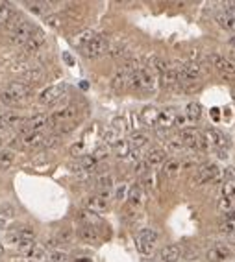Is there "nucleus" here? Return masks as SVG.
<instances>
[{
  "label": "nucleus",
  "instance_id": "f257e3e1",
  "mask_svg": "<svg viewBox=\"0 0 235 262\" xmlns=\"http://www.w3.org/2000/svg\"><path fill=\"white\" fill-rule=\"evenodd\" d=\"M158 85H159L158 76L154 74L149 67H141L126 81V89H132V91H139V92H154L158 89Z\"/></svg>",
  "mask_w": 235,
  "mask_h": 262
},
{
  "label": "nucleus",
  "instance_id": "f03ea898",
  "mask_svg": "<svg viewBox=\"0 0 235 262\" xmlns=\"http://www.w3.org/2000/svg\"><path fill=\"white\" fill-rule=\"evenodd\" d=\"M30 92L32 85H26L24 81H13V83H10L4 91L0 92V102L6 104V106H13V104L26 100L30 96Z\"/></svg>",
  "mask_w": 235,
  "mask_h": 262
},
{
  "label": "nucleus",
  "instance_id": "7ed1b4c3",
  "mask_svg": "<svg viewBox=\"0 0 235 262\" xmlns=\"http://www.w3.org/2000/svg\"><path fill=\"white\" fill-rule=\"evenodd\" d=\"M135 247L141 255H152L158 247V233L154 229H141L135 233Z\"/></svg>",
  "mask_w": 235,
  "mask_h": 262
},
{
  "label": "nucleus",
  "instance_id": "20e7f679",
  "mask_svg": "<svg viewBox=\"0 0 235 262\" xmlns=\"http://www.w3.org/2000/svg\"><path fill=\"white\" fill-rule=\"evenodd\" d=\"M109 194H95V196H89L83 203L85 207V211L93 212V214H102V212L109 211V207H111V202H109Z\"/></svg>",
  "mask_w": 235,
  "mask_h": 262
},
{
  "label": "nucleus",
  "instance_id": "39448f33",
  "mask_svg": "<svg viewBox=\"0 0 235 262\" xmlns=\"http://www.w3.org/2000/svg\"><path fill=\"white\" fill-rule=\"evenodd\" d=\"M107 46H109V43H107L106 37L102 36H97L95 39L89 43V45L85 46V48H82V56L83 57H89V59H95V57H100L104 56L107 52Z\"/></svg>",
  "mask_w": 235,
  "mask_h": 262
},
{
  "label": "nucleus",
  "instance_id": "423d86ee",
  "mask_svg": "<svg viewBox=\"0 0 235 262\" xmlns=\"http://www.w3.org/2000/svg\"><path fill=\"white\" fill-rule=\"evenodd\" d=\"M34 31H36V28H34V24L32 22H28V20H22L21 26L17 28V30L11 31V45L15 46H24L26 43H28V39H30L32 36H34Z\"/></svg>",
  "mask_w": 235,
  "mask_h": 262
},
{
  "label": "nucleus",
  "instance_id": "0eeeda50",
  "mask_svg": "<svg viewBox=\"0 0 235 262\" xmlns=\"http://www.w3.org/2000/svg\"><path fill=\"white\" fill-rule=\"evenodd\" d=\"M222 177V170H220L217 165H213V162H208V165H204V167H200L198 170H196V176H194V183H210V181H217V179H220Z\"/></svg>",
  "mask_w": 235,
  "mask_h": 262
},
{
  "label": "nucleus",
  "instance_id": "6e6552de",
  "mask_svg": "<svg viewBox=\"0 0 235 262\" xmlns=\"http://www.w3.org/2000/svg\"><path fill=\"white\" fill-rule=\"evenodd\" d=\"M63 92H65V83H57V85L46 87L45 91L39 94V104H41V106H52V104L62 100Z\"/></svg>",
  "mask_w": 235,
  "mask_h": 262
},
{
  "label": "nucleus",
  "instance_id": "1a4fd4ad",
  "mask_svg": "<svg viewBox=\"0 0 235 262\" xmlns=\"http://www.w3.org/2000/svg\"><path fill=\"white\" fill-rule=\"evenodd\" d=\"M78 116V109L74 106H69V107H63L60 111L52 113L50 116V124L54 126H65V124H72V120Z\"/></svg>",
  "mask_w": 235,
  "mask_h": 262
},
{
  "label": "nucleus",
  "instance_id": "9d476101",
  "mask_svg": "<svg viewBox=\"0 0 235 262\" xmlns=\"http://www.w3.org/2000/svg\"><path fill=\"white\" fill-rule=\"evenodd\" d=\"M222 196L224 200H233L235 196V168L228 167L222 174Z\"/></svg>",
  "mask_w": 235,
  "mask_h": 262
},
{
  "label": "nucleus",
  "instance_id": "9b49d317",
  "mask_svg": "<svg viewBox=\"0 0 235 262\" xmlns=\"http://www.w3.org/2000/svg\"><path fill=\"white\" fill-rule=\"evenodd\" d=\"M230 257H231V247L228 244H220V242L205 253V258L210 262H224Z\"/></svg>",
  "mask_w": 235,
  "mask_h": 262
},
{
  "label": "nucleus",
  "instance_id": "f8f14e48",
  "mask_svg": "<svg viewBox=\"0 0 235 262\" xmlns=\"http://www.w3.org/2000/svg\"><path fill=\"white\" fill-rule=\"evenodd\" d=\"M210 61H211V65L219 72H222V74H228V76L235 74V61L228 59V57L224 56H219V54H211Z\"/></svg>",
  "mask_w": 235,
  "mask_h": 262
},
{
  "label": "nucleus",
  "instance_id": "ddd939ff",
  "mask_svg": "<svg viewBox=\"0 0 235 262\" xmlns=\"http://www.w3.org/2000/svg\"><path fill=\"white\" fill-rule=\"evenodd\" d=\"M128 205L132 209H141V207L146 203V194H144V188L141 185H132V188L128 190Z\"/></svg>",
  "mask_w": 235,
  "mask_h": 262
},
{
  "label": "nucleus",
  "instance_id": "4468645a",
  "mask_svg": "<svg viewBox=\"0 0 235 262\" xmlns=\"http://www.w3.org/2000/svg\"><path fill=\"white\" fill-rule=\"evenodd\" d=\"M48 124H50V116H46V115L32 116L30 120H26L24 124V133L26 131H30V133H41Z\"/></svg>",
  "mask_w": 235,
  "mask_h": 262
},
{
  "label": "nucleus",
  "instance_id": "2eb2a0df",
  "mask_svg": "<svg viewBox=\"0 0 235 262\" xmlns=\"http://www.w3.org/2000/svg\"><path fill=\"white\" fill-rule=\"evenodd\" d=\"M176 115L178 113L167 107V109H159V116H158V126L159 129H170V127L176 124Z\"/></svg>",
  "mask_w": 235,
  "mask_h": 262
},
{
  "label": "nucleus",
  "instance_id": "dca6fc26",
  "mask_svg": "<svg viewBox=\"0 0 235 262\" xmlns=\"http://www.w3.org/2000/svg\"><path fill=\"white\" fill-rule=\"evenodd\" d=\"M220 229L228 237V242L235 247V211L228 212V216L220 222Z\"/></svg>",
  "mask_w": 235,
  "mask_h": 262
},
{
  "label": "nucleus",
  "instance_id": "f3484780",
  "mask_svg": "<svg viewBox=\"0 0 235 262\" xmlns=\"http://www.w3.org/2000/svg\"><path fill=\"white\" fill-rule=\"evenodd\" d=\"M78 237L87 244H95L100 240V233H98L97 225H82L78 229Z\"/></svg>",
  "mask_w": 235,
  "mask_h": 262
},
{
  "label": "nucleus",
  "instance_id": "a211bd4d",
  "mask_svg": "<svg viewBox=\"0 0 235 262\" xmlns=\"http://www.w3.org/2000/svg\"><path fill=\"white\" fill-rule=\"evenodd\" d=\"M43 45H45V34H43L41 30H36L34 31V36L28 39V43H26L22 48H24L26 54H34V52L39 50Z\"/></svg>",
  "mask_w": 235,
  "mask_h": 262
},
{
  "label": "nucleus",
  "instance_id": "6ab92c4d",
  "mask_svg": "<svg viewBox=\"0 0 235 262\" xmlns=\"http://www.w3.org/2000/svg\"><path fill=\"white\" fill-rule=\"evenodd\" d=\"M98 34L97 31H93V30H82V31H78L76 36L72 37V45L76 46L78 50H82V48H85L89 43H91L95 37H97Z\"/></svg>",
  "mask_w": 235,
  "mask_h": 262
},
{
  "label": "nucleus",
  "instance_id": "aec40b11",
  "mask_svg": "<svg viewBox=\"0 0 235 262\" xmlns=\"http://www.w3.org/2000/svg\"><path fill=\"white\" fill-rule=\"evenodd\" d=\"M200 76H202V67H200V63H194V61H185V63H182V76H180V78L198 80Z\"/></svg>",
  "mask_w": 235,
  "mask_h": 262
},
{
  "label": "nucleus",
  "instance_id": "412c9836",
  "mask_svg": "<svg viewBox=\"0 0 235 262\" xmlns=\"http://www.w3.org/2000/svg\"><path fill=\"white\" fill-rule=\"evenodd\" d=\"M43 141H45V137L41 133H30V131H26V133L21 135V139H19V144L22 148H37L39 144H43Z\"/></svg>",
  "mask_w": 235,
  "mask_h": 262
},
{
  "label": "nucleus",
  "instance_id": "4be33fe9",
  "mask_svg": "<svg viewBox=\"0 0 235 262\" xmlns=\"http://www.w3.org/2000/svg\"><path fill=\"white\" fill-rule=\"evenodd\" d=\"M158 116H159V109L158 107H144L141 111V122H143L146 127H156L158 126Z\"/></svg>",
  "mask_w": 235,
  "mask_h": 262
},
{
  "label": "nucleus",
  "instance_id": "5701e85b",
  "mask_svg": "<svg viewBox=\"0 0 235 262\" xmlns=\"http://www.w3.org/2000/svg\"><path fill=\"white\" fill-rule=\"evenodd\" d=\"M180 141L184 142L185 148L196 150V148H200V133H196V131L193 129H185L184 133H182V137H180Z\"/></svg>",
  "mask_w": 235,
  "mask_h": 262
},
{
  "label": "nucleus",
  "instance_id": "b1692460",
  "mask_svg": "<svg viewBox=\"0 0 235 262\" xmlns=\"http://www.w3.org/2000/svg\"><path fill=\"white\" fill-rule=\"evenodd\" d=\"M113 153L117 157H121V159H128L130 155H133V150L132 146H130V141H126V139H121V141L117 142V144H113Z\"/></svg>",
  "mask_w": 235,
  "mask_h": 262
},
{
  "label": "nucleus",
  "instance_id": "393cba45",
  "mask_svg": "<svg viewBox=\"0 0 235 262\" xmlns=\"http://www.w3.org/2000/svg\"><path fill=\"white\" fill-rule=\"evenodd\" d=\"M165 161H167V153H165V150H159V148L150 150L149 155H146V165L149 167H159Z\"/></svg>",
  "mask_w": 235,
  "mask_h": 262
},
{
  "label": "nucleus",
  "instance_id": "a878e982",
  "mask_svg": "<svg viewBox=\"0 0 235 262\" xmlns=\"http://www.w3.org/2000/svg\"><path fill=\"white\" fill-rule=\"evenodd\" d=\"M180 258V247L178 246H165L159 251V260L161 262H178Z\"/></svg>",
  "mask_w": 235,
  "mask_h": 262
},
{
  "label": "nucleus",
  "instance_id": "bb28decb",
  "mask_svg": "<svg viewBox=\"0 0 235 262\" xmlns=\"http://www.w3.org/2000/svg\"><path fill=\"white\" fill-rule=\"evenodd\" d=\"M185 118L189 122H198L200 116H202V107L196 104V102H189L187 106H185V111H184Z\"/></svg>",
  "mask_w": 235,
  "mask_h": 262
},
{
  "label": "nucleus",
  "instance_id": "cd10ccee",
  "mask_svg": "<svg viewBox=\"0 0 235 262\" xmlns=\"http://www.w3.org/2000/svg\"><path fill=\"white\" fill-rule=\"evenodd\" d=\"M150 71L156 74L158 72L159 76H163L165 72L169 71V61L163 59V57H159V56H154L152 59H150Z\"/></svg>",
  "mask_w": 235,
  "mask_h": 262
},
{
  "label": "nucleus",
  "instance_id": "c85d7f7f",
  "mask_svg": "<svg viewBox=\"0 0 235 262\" xmlns=\"http://www.w3.org/2000/svg\"><path fill=\"white\" fill-rule=\"evenodd\" d=\"M149 142H150V139L146 135H143V133H133L132 139H130V146H132L133 151H137L139 153L143 148L149 146Z\"/></svg>",
  "mask_w": 235,
  "mask_h": 262
},
{
  "label": "nucleus",
  "instance_id": "c756f323",
  "mask_svg": "<svg viewBox=\"0 0 235 262\" xmlns=\"http://www.w3.org/2000/svg\"><path fill=\"white\" fill-rule=\"evenodd\" d=\"M97 188L100 194H109V190L113 188V177L109 174H100L97 177Z\"/></svg>",
  "mask_w": 235,
  "mask_h": 262
},
{
  "label": "nucleus",
  "instance_id": "7c9ffc66",
  "mask_svg": "<svg viewBox=\"0 0 235 262\" xmlns=\"http://www.w3.org/2000/svg\"><path fill=\"white\" fill-rule=\"evenodd\" d=\"M158 185H159L158 174H156L154 170H149L143 176V188H144V190L156 192V190H158Z\"/></svg>",
  "mask_w": 235,
  "mask_h": 262
},
{
  "label": "nucleus",
  "instance_id": "2f4dec72",
  "mask_svg": "<svg viewBox=\"0 0 235 262\" xmlns=\"http://www.w3.org/2000/svg\"><path fill=\"white\" fill-rule=\"evenodd\" d=\"M178 87L184 92H196L200 89V81L198 80H191V78H180Z\"/></svg>",
  "mask_w": 235,
  "mask_h": 262
},
{
  "label": "nucleus",
  "instance_id": "473e14b6",
  "mask_svg": "<svg viewBox=\"0 0 235 262\" xmlns=\"http://www.w3.org/2000/svg\"><path fill=\"white\" fill-rule=\"evenodd\" d=\"M15 161V153L11 150H0V170H8Z\"/></svg>",
  "mask_w": 235,
  "mask_h": 262
},
{
  "label": "nucleus",
  "instance_id": "72a5a7b5",
  "mask_svg": "<svg viewBox=\"0 0 235 262\" xmlns=\"http://www.w3.org/2000/svg\"><path fill=\"white\" fill-rule=\"evenodd\" d=\"M26 6H28V10L32 11V13H36V15H45L46 11L50 10V2H26Z\"/></svg>",
  "mask_w": 235,
  "mask_h": 262
},
{
  "label": "nucleus",
  "instance_id": "f704fd0d",
  "mask_svg": "<svg viewBox=\"0 0 235 262\" xmlns=\"http://www.w3.org/2000/svg\"><path fill=\"white\" fill-rule=\"evenodd\" d=\"M22 20H24V19H22V17L19 15V13H15V11H13V13H11V15L8 17V20H6V22H4V28L11 34V31L17 30V28L21 26Z\"/></svg>",
  "mask_w": 235,
  "mask_h": 262
},
{
  "label": "nucleus",
  "instance_id": "c9c22d12",
  "mask_svg": "<svg viewBox=\"0 0 235 262\" xmlns=\"http://www.w3.org/2000/svg\"><path fill=\"white\" fill-rule=\"evenodd\" d=\"M45 255H46L45 247L39 246V244H36V246L32 247L30 251L26 253V257L30 258V260H34V262H41L43 258H45Z\"/></svg>",
  "mask_w": 235,
  "mask_h": 262
},
{
  "label": "nucleus",
  "instance_id": "e433bc0d",
  "mask_svg": "<svg viewBox=\"0 0 235 262\" xmlns=\"http://www.w3.org/2000/svg\"><path fill=\"white\" fill-rule=\"evenodd\" d=\"M43 78V72L39 69H30V71H26L22 74V80H24L26 85H30V83H36Z\"/></svg>",
  "mask_w": 235,
  "mask_h": 262
},
{
  "label": "nucleus",
  "instance_id": "4c0bfd02",
  "mask_svg": "<svg viewBox=\"0 0 235 262\" xmlns=\"http://www.w3.org/2000/svg\"><path fill=\"white\" fill-rule=\"evenodd\" d=\"M217 20L220 22L222 28H226V30H230V31H235V15H228V13H224V15L217 17Z\"/></svg>",
  "mask_w": 235,
  "mask_h": 262
},
{
  "label": "nucleus",
  "instance_id": "58836bf2",
  "mask_svg": "<svg viewBox=\"0 0 235 262\" xmlns=\"http://www.w3.org/2000/svg\"><path fill=\"white\" fill-rule=\"evenodd\" d=\"M15 233L19 235L21 240H34V238H36V231H34V227L30 225L19 227V229H15Z\"/></svg>",
  "mask_w": 235,
  "mask_h": 262
},
{
  "label": "nucleus",
  "instance_id": "ea45409f",
  "mask_svg": "<svg viewBox=\"0 0 235 262\" xmlns=\"http://www.w3.org/2000/svg\"><path fill=\"white\" fill-rule=\"evenodd\" d=\"M107 54L111 57H121L126 54V45L124 43H115V45L107 46Z\"/></svg>",
  "mask_w": 235,
  "mask_h": 262
},
{
  "label": "nucleus",
  "instance_id": "a19ab883",
  "mask_svg": "<svg viewBox=\"0 0 235 262\" xmlns=\"http://www.w3.org/2000/svg\"><path fill=\"white\" fill-rule=\"evenodd\" d=\"M178 170H180V161H178V159H172V161H165L163 172H165V176H167V177L176 176V174H178Z\"/></svg>",
  "mask_w": 235,
  "mask_h": 262
},
{
  "label": "nucleus",
  "instance_id": "79ce46f5",
  "mask_svg": "<svg viewBox=\"0 0 235 262\" xmlns=\"http://www.w3.org/2000/svg\"><path fill=\"white\" fill-rule=\"evenodd\" d=\"M113 196H115V200H117V202H123V200H126V196H128V185H126V183H119Z\"/></svg>",
  "mask_w": 235,
  "mask_h": 262
},
{
  "label": "nucleus",
  "instance_id": "37998d69",
  "mask_svg": "<svg viewBox=\"0 0 235 262\" xmlns=\"http://www.w3.org/2000/svg\"><path fill=\"white\" fill-rule=\"evenodd\" d=\"M71 155L72 157H83L85 155V142L80 141L76 144H72L71 146Z\"/></svg>",
  "mask_w": 235,
  "mask_h": 262
},
{
  "label": "nucleus",
  "instance_id": "c03bdc74",
  "mask_svg": "<svg viewBox=\"0 0 235 262\" xmlns=\"http://www.w3.org/2000/svg\"><path fill=\"white\" fill-rule=\"evenodd\" d=\"M167 148H169L172 153H180V151H184L185 146H184V142L180 141V139H170L169 144H167Z\"/></svg>",
  "mask_w": 235,
  "mask_h": 262
},
{
  "label": "nucleus",
  "instance_id": "a18cd8bd",
  "mask_svg": "<svg viewBox=\"0 0 235 262\" xmlns=\"http://www.w3.org/2000/svg\"><path fill=\"white\" fill-rule=\"evenodd\" d=\"M11 13H13V10H11V6H10V4H6V2H2V4H0V22L4 24V22L8 20V17H10Z\"/></svg>",
  "mask_w": 235,
  "mask_h": 262
},
{
  "label": "nucleus",
  "instance_id": "49530a36",
  "mask_svg": "<svg viewBox=\"0 0 235 262\" xmlns=\"http://www.w3.org/2000/svg\"><path fill=\"white\" fill-rule=\"evenodd\" d=\"M91 155H93V159H95V161L100 162V161H102V159H106V157H107V148H106V146L97 148V150L93 151Z\"/></svg>",
  "mask_w": 235,
  "mask_h": 262
},
{
  "label": "nucleus",
  "instance_id": "de8ad7c7",
  "mask_svg": "<svg viewBox=\"0 0 235 262\" xmlns=\"http://www.w3.org/2000/svg\"><path fill=\"white\" fill-rule=\"evenodd\" d=\"M46 24L50 26V28H60L62 26V19L57 15H48L46 17Z\"/></svg>",
  "mask_w": 235,
  "mask_h": 262
},
{
  "label": "nucleus",
  "instance_id": "09e8293b",
  "mask_svg": "<svg viewBox=\"0 0 235 262\" xmlns=\"http://www.w3.org/2000/svg\"><path fill=\"white\" fill-rule=\"evenodd\" d=\"M50 262H69V257H67L65 253L54 251L50 255Z\"/></svg>",
  "mask_w": 235,
  "mask_h": 262
},
{
  "label": "nucleus",
  "instance_id": "8fccbe9b",
  "mask_svg": "<svg viewBox=\"0 0 235 262\" xmlns=\"http://www.w3.org/2000/svg\"><path fill=\"white\" fill-rule=\"evenodd\" d=\"M60 240L62 242H71V238H72V233H71V229H63L62 233H60Z\"/></svg>",
  "mask_w": 235,
  "mask_h": 262
},
{
  "label": "nucleus",
  "instance_id": "3c124183",
  "mask_svg": "<svg viewBox=\"0 0 235 262\" xmlns=\"http://www.w3.org/2000/svg\"><path fill=\"white\" fill-rule=\"evenodd\" d=\"M57 142H60V137H48V139H45V141H43V146H46V148L56 146Z\"/></svg>",
  "mask_w": 235,
  "mask_h": 262
},
{
  "label": "nucleus",
  "instance_id": "603ef678",
  "mask_svg": "<svg viewBox=\"0 0 235 262\" xmlns=\"http://www.w3.org/2000/svg\"><path fill=\"white\" fill-rule=\"evenodd\" d=\"M228 15H235V2H228Z\"/></svg>",
  "mask_w": 235,
  "mask_h": 262
},
{
  "label": "nucleus",
  "instance_id": "864d4df0",
  "mask_svg": "<svg viewBox=\"0 0 235 262\" xmlns=\"http://www.w3.org/2000/svg\"><path fill=\"white\" fill-rule=\"evenodd\" d=\"M0 127H6V122H4V113H0Z\"/></svg>",
  "mask_w": 235,
  "mask_h": 262
},
{
  "label": "nucleus",
  "instance_id": "5fc2aeb1",
  "mask_svg": "<svg viewBox=\"0 0 235 262\" xmlns=\"http://www.w3.org/2000/svg\"><path fill=\"white\" fill-rule=\"evenodd\" d=\"M65 61L69 63V65H72V63H74V61H72V57L69 56V54H65Z\"/></svg>",
  "mask_w": 235,
  "mask_h": 262
},
{
  "label": "nucleus",
  "instance_id": "6e6d98bb",
  "mask_svg": "<svg viewBox=\"0 0 235 262\" xmlns=\"http://www.w3.org/2000/svg\"><path fill=\"white\" fill-rule=\"evenodd\" d=\"M211 115H213V118H217V120H219V109H213V113H211Z\"/></svg>",
  "mask_w": 235,
  "mask_h": 262
},
{
  "label": "nucleus",
  "instance_id": "4d7b16f0",
  "mask_svg": "<svg viewBox=\"0 0 235 262\" xmlns=\"http://www.w3.org/2000/svg\"><path fill=\"white\" fill-rule=\"evenodd\" d=\"M4 225H6V222L2 220V218H0V229H4Z\"/></svg>",
  "mask_w": 235,
  "mask_h": 262
},
{
  "label": "nucleus",
  "instance_id": "13d9d810",
  "mask_svg": "<svg viewBox=\"0 0 235 262\" xmlns=\"http://www.w3.org/2000/svg\"><path fill=\"white\" fill-rule=\"evenodd\" d=\"M231 50H235V37L231 39Z\"/></svg>",
  "mask_w": 235,
  "mask_h": 262
},
{
  "label": "nucleus",
  "instance_id": "bf43d9fd",
  "mask_svg": "<svg viewBox=\"0 0 235 262\" xmlns=\"http://www.w3.org/2000/svg\"><path fill=\"white\" fill-rule=\"evenodd\" d=\"M4 253V246H2V242H0V255Z\"/></svg>",
  "mask_w": 235,
  "mask_h": 262
},
{
  "label": "nucleus",
  "instance_id": "052dcab7",
  "mask_svg": "<svg viewBox=\"0 0 235 262\" xmlns=\"http://www.w3.org/2000/svg\"><path fill=\"white\" fill-rule=\"evenodd\" d=\"M231 57H233V59H235V50H231Z\"/></svg>",
  "mask_w": 235,
  "mask_h": 262
}]
</instances>
